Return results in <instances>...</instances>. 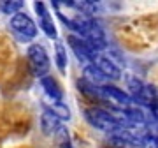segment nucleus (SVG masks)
Instances as JSON below:
<instances>
[{
	"mask_svg": "<svg viewBox=\"0 0 158 148\" xmlns=\"http://www.w3.org/2000/svg\"><path fill=\"white\" fill-rule=\"evenodd\" d=\"M85 116L95 129H98L102 132H109L111 136L125 125L123 116L114 113L113 109L107 111V109H104V108H88L85 111Z\"/></svg>",
	"mask_w": 158,
	"mask_h": 148,
	"instance_id": "f257e3e1",
	"label": "nucleus"
},
{
	"mask_svg": "<svg viewBox=\"0 0 158 148\" xmlns=\"http://www.w3.org/2000/svg\"><path fill=\"white\" fill-rule=\"evenodd\" d=\"M9 27H11L12 34L16 35L21 42H30L37 37V25L32 18L27 14V12H18L14 16H11V21H9Z\"/></svg>",
	"mask_w": 158,
	"mask_h": 148,
	"instance_id": "f03ea898",
	"label": "nucleus"
},
{
	"mask_svg": "<svg viewBox=\"0 0 158 148\" xmlns=\"http://www.w3.org/2000/svg\"><path fill=\"white\" fill-rule=\"evenodd\" d=\"M27 57H28V65H30V71L34 74L35 78H44L48 76L49 72V67H51V62H49V55L48 51L44 50V46L40 44H30L28 50H27Z\"/></svg>",
	"mask_w": 158,
	"mask_h": 148,
	"instance_id": "7ed1b4c3",
	"label": "nucleus"
},
{
	"mask_svg": "<svg viewBox=\"0 0 158 148\" xmlns=\"http://www.w3.org/2000/svg\"><path fill=\"white\" fill-rule=\"evenodd\" d=\"M67 42L70 44V50L74 51V55L77 57L79 62H83V63H93V60H95V57L98 55L97 51H93L91 50V46L86 42L83 37H79V35H74L70 34L67 37Z\"/></svg>",
	"mask_w": 158,
	"mask_h": 148,
	"instance_id": "20e7f679",
	"label": "nucleus"
},
{
	"mask_svg": "<svg viewBox=\"0 0 158 148\" xmlns=\"http://www.w3.org/2000/svg\"><path fill=\"white\" fill-rule=\"evenodd\" d=\"M34 9L39 16V27L40 30L44 32L49 39H56L58 37V30H56V25L53 23V18H51L49 11H48V6L44 2H34Z\"/></svg>",
	"mask_w": 158,
	"mask_h": 148,
	"instance_id": "39448f33",
	"label": "nucleus"
},
{
	"mask_svg": "<svg viewBox=\"0 0 158 148\" xmlns=\"http://www.w3.org/2000/svg\"><path fill=\"white\" fill-rule=\"evenodd\" d=\"M93 63H95L97 67H98V71H100L104 76H106V80H111V81H116L121 78V69H119V65L116 62H114L111 57H107V55H104V53H98L95 57V60H93Z\"/></svg>",
	"mask_w": 158,
	"mask_h": 148,
	"instance_id": "423d86ee",
	"label": "nucleus"
},
{
	"mask_svg": "<svg viewBox=\"0 0 158 148\" xmlns=\"http://www.w3.org/2000/svg\"><path fill=\"white\" fill-rule=\"evenodd\" d=\"M40 86L44 88L46 99H49V101H63V90L60 86V83L56 81V78H53L49 74L40 78Z\"/></svg>",
	"mask_w": 158,
	"mask_h": 148,
	"instance_id": "0eeeda50",
	"label": "nucleus"
},
{
	"mask_svg": "<svg viewBox=\"0 0 158 148\" xmlns=\"http://www.w3.org/2000/svg\"><path fill=\"white\" fill-rule=\"evenodd\" d=\"M83 80H85L86 83H90L91 86H97V88L107 85L106 76L98 71V67H97L95 63H88V65H85V71H83Z\"/></svg>",
	"mask_w": 158,
	"mask_h": 148,
	"instance_id": "6e6552de",
	"label": "nucleus"
},
{
	"mask_svg": "<svg viewBox=\"0 0 158 148\" xmlns=\"http://www.w3.org/2000/svg\"><path fill=\"white\" fill-rule=\"evenodd\" d=\"M44 109H48L49 113H53L60 122H63V120H70V116H72L69 106L63 102V101H49V99H46Z\"/></svg>",
	"mask_w": 158,
	"mask_h": 148,
	"instance_id": "1a4fd4ad",
	"label": "nucleus"
},
{
	"mask_svg": "<svg viewBox=\"0 0 158 148\" xmlns=\"http://www.w3.org/2000/svg\"><path fill=\"white\" fill-rule=\"evenodd\" d=\"M63 124L55 116V115L49 113L48 109H44V113H42V116H40V129H42V132H44L46 136H55L56 131Z\"/></svg>",
	"mask_w": 158,
	"mask_h": 148,
	"instance_id": "9d476101",
	"label": "nucleus"
},
{
	"mask_svg": "<svg viewBox=\"0 0 158 148\" xmlns=\"http://www.w3.org/2000/svg\"><path fill=\"white\" fill-rule=\"evenodd\" d=\"M55 63H56V67L60 72H65L67 71V63H69L67 50H65L63 42H60V41L55 44Z\"/></svg>",
	"mask_w": 158,
	"mask_h": 148,
	"instance_id": "9b49d317",
	"label": "nucleus"
},
{
	"mask_svg": "<svg viewBox=\"0 0 158 148\" xmlns=\"http://www.w3.org/2000/svg\"><path fill=\"white\" fill-rule=\"evenodd\" d=\"M23 4L25 2H21V0H4V2H0V11L4 12V14L14 16L18 12H21Z\"/></svg>",
	"mask_w": 158,
	"mask_h": 148,
	"instance_id": "f8f14e48",
	"label": "nucleus"
},
{
	"mask_svg": "<svg viewBox=\"0 0 158 148\" xmlns=\"http://www.w3.org/2000/svg\"><path fill=\"white\" fill-rule=\"evenodd\" d=\"M55 137H56L58 145H60L62 148H72L70 146V136H69V131H67L65 125H62L60 129H58L56 134H55Z\"/></svg>",
	"mask_w": 158,
	"mask_h": 148,
	"instance_id": "ddd939ff",
	"label": "nucleus"
}]
</instances>
